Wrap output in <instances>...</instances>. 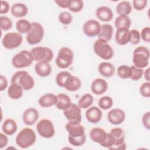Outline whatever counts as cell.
Here are the masks:
<instances>
[{"mask_svg":"<svg viewBox=\"0 0 150 150\" xmlns=\"http://www.w3.org/2000/svg\"><path fill=\"white\" fill-rule=\"evenodd\" d=\"M10 6L9 4L7 1H1V9H0V13L1 14H5L8 12L9 11Z\"/></svg>","mask_w":150,"mask_h":150,"instance_id":"49","label":"cell"},{"mask_svg":"<svg viewBox=\"0 0 150 150\" xmlns=\"http://www.w3.org/2000/svg\"><path fill=\"white\" fill-rule=\"evenodd\" d=\"M93 101L94 98L93 96L89 93H86L83 95L78 101L77 105L80 108L86 109L91 105Z\"/></svg>","mask_w":150,"mask_h":150,"instance_id":"33","label":"cell"},{"mask_svg":"<svg viewBox=\"0 0 150 150\" xmlns=\"http://www.w3.org/2000/svg\"><path fill=\"white\" fill-rule=\"evenodd\" d=\"M107 134L105 130L101 128L95 127L91 129L90 132V138L93 142L101 144L105 140Z\"/></svg>","mask_w":150,"mask_h":150,"instance_id":"24","label":"cell"},{"mask_svg":"<svg viewBox=\"0 0 150 150\" xmlns=\"http://www.w3.org/2000/svg\"><path fill=\"white\" fill-rule=\"evenodd\" d=\"M57 101L55 105L59 110L64 111L71 105V100L70 97L67 94L64 93H60L57 95Z\"/></svg>","mask_w":150,"mask_h":150,"instance_id":"27","label":"cell"},{"mask_svg":"<svg viewBox=\"0 0 150 150\" xmlns=\"http://www.w3.org/2000/svg\"><path fill=\"white\" fill-rule=\"evenodd\" d=\"M115 142V140L114 137L110 132H109L107 134V137L105 140L100 144L101 146L109 149L114 145Z\"/></svg>","mask_w":150,"mask_h":150,"instance_id":"42","label":"cell"},{"mask_svg":"<svg viewBox=\"0 0 150 150\" xmlns=\"http://www.w3.org/2000/svg\"><path fill=\"white\" fill-rule=\"evenodd\" d=\"M139 93L142 97L149 98L150 97V82L142 83L139 88Z\"/></svg>","mask_w":150,"mask_h":150,"instance_id":"44","label":"cell"},{"mask_svg":"<svg viewBox=\"0 0 150 150\" xmlns=\"http://www.w3.org/2000/svg\"><path fill=\"white\" fill-rule=\"evenodd\" d=\"M114 29L110 24H103L101 25L100 32L97 36L98 39H102L107 42L110 41L113 35Z\"/></svg>","mask_w":150,"mask_h":150,"instance_id":"30","label":"cell"},{"mask_svg":"<svg viewBox=\"0 0 150 150\" xmlns=\"http://www.w3.org/2000/svg\"><path fill=\"white\" fill-rule=\"evenodd\" d=\"M36 140V134L30 128H23L16 135L15 138L16 144L22 149H26L30 147L35 143Z\"/></svg>","mask_w":150,"mask_h":150,"instance_id":"2","label":"cell"},{"mask_svg":"<svg viewBox=\"0 0 150 150\" xmlns=\"http://www.w3.org/2000/svg\"><path fill=\"white\" fill-rule=\"evenodd\" d=\"M150 68H147L145 71H144V78L145 79V80H147V81H150Z\"/></svg>","mask_w":150,"mask_h":150,"instance_id":"52","label":"cell"},{"mask_svg":"<svg viewBox=\"0 0 150 150\" xmlns=\"http://www.w3.org/2000/svg\"><path fill=\"white\" fill-rule=\"evenodd\" d=\"M59 22L64 25H68L70 24L73 21L72 15L68 12L63 11L60 13L58 16Z\"/></svg>","mask_w":150,"mask_h":150,"instance_id":"38","label":"cell"},{"mask_svg":"<svg viewBox=\"0 0 150 150\" xmlns=\"http://www.w3.org/2000/svg\"><path fill=\"white\" fill-rule=\"evenodd\" d=\"M98 104L101 109L107 110L111 108L113 105V100L109 96H103L99 99Z\"/></svg>","mask_w":150,"mask_h":150,"instance_id":"36","label":"cell"},{"mask_svg":"<svg viewBox=\"0 0 150 150\" xmlns=\"http://www.w3.org/2000/svg\"><path fill=\"white\" fill-rule=\"evenodd\" d=\"M132 55V62L134 66L144 69L148 66L150 53L149 50L147 47L141 46L135 48Z\"/></svg>","mask_w":150,"mask_h":150,"instance_id":"3","label":"cell"},{"mask_svg":"<svg viewBox=\"0 0 150 150\" xmlns=\"http://www.w3.org/2000/svg\"><path fill=\"white\" fill-rule=\"evenodd\" d=\"M71 75V74L68 71H62L59 72L56 76V83L57 85L60 87H64L66 80Z\"/></svg>","mask_w":150,"mask_h":150,"instance_id":"37","label":"cell"},{"mask_svg":"<svg viewBox=\"0 0 150 150\" xmlns=\"http://www.w3.org/2000/svg\"><path fill=\"white\" fill-rule=\"evenodd\" d=\"M8 87L7 79L3 75L0 76V91H2L5 90Z\"/></svg>","mask_w":150,"mask_h":150,"instance_id":"50","label":"cell"},{"mask_svg":"<svg viewBox=\"0 0 150 150\" xmlns=\"http://www.w3.org/2000/svg\"><path fill=\"white\" fill-rule=\"evenodd\" d=\"M110 132L113 135L115 142L114 145L109 148L111 150L125 149L126 144L125 143V133L124 130L120 127H115L111 129Z\"/></svg>","mask_w":150,"mask_h":150,"instance_id":"12","label":"cell"},{"mask_svg":"<svg viewBox=\"0 0 150 150\" xmlns=\"http://www.w3.org/2000/svg\"><path fill=\"white\" fill-rule=\"evenodd\" d=\"M108 121L113 125H120L122 124L125 119V114L120 108H114L110 110L107 114Z\"/></svg>","mask_w":150,"mask_h":150,"instance_id":"15","label":"cell"},{"mask_svg":"<svg viewBox=\"0 0 150 150\" xmlns=\"http://www.w3.org/2000/svg\"><path fill=\"white\" fill-rule=\"evenodd\" d=\"M44 29L42 25L36 22L32 23L30 30L26 35V41L30 45L39 43L44 36Z\"/></svg>","mask_w":150,"mask_h":150,"instance_id":"8","label":"cell"},{"mask_svg":"<svg viewBox=\"0 0 150 150\" xmlns=\"http://www.w3.org/2000/svg\"><path fill=\"white\" fill-rule=\"evenodd\" d=\"M12 27V20L7 16L0 17V28L2 30H8Z\"/></svg>","mask_w":150,"mask_h":150,"instance_id":"40","label":"cell"},{"mask_svg":"<svg viewBox=\"0 0 150 150\" xmlns=\"http://www.w3.org/2000/svg\"><path fill=\"white\" fill-rule=\"evenodd\" d=\"M100 74L105 77H110L115 73V67L110 63L101 62L98 67Z\"/></svg>","mask_w":150,"mask_h":150,"instance_id":"26","label":"cell"},{"mask_svg":"<svg viewBox=\"0 0 150 150\" xmlns=\"http://www.w3.org/2000/svg\"><path fill=\"white\" fill-rule=\"evenodd\" d=\"M36 73L40 77H46L52 72V67L49 62L47 61L38 62L35 66Z\"/></svg>","mask_w":150,"mask_h":150,"instance_id":"20","label":"cell"},{"mask_svg":"<svg viewBox=\"0 0 150 150\" xmlns=\"http://www.w3.org/2000/svg\"><path fill=\"white\" fill-rule=\"evenodd\" d=\"M73 57L72 50L67 47H63L59 50L55 63L60 69H67L72 64Z\"/></svg>","mask_w":150,"mask_h":150,"instance_id":"7","label":"cell"},{"mask_svg":"<svg viewBox=\"0 0 150 150\" xmlns=\"http://www.w3.org/2000/svg\"><path fill=\"white\" fill-rule=\"evenodd\" d=\"M131 75L129 79L134 81H137L139 80L144 74V70L143 69L137 68L134 66H131Z\"/></svg>","mask_w":150,"mask_h":150,"instance_id":"41","label":"cell"},{"mask_svg":"<svg viewBox=\"0 0 150 150\" xmlns=\"http://www.w3.org/2000/svg\"><path fill=\"white\" fill-rule=\"evenodd\" d=\"M81 86V81L77 77L71 75L66 81L64 88L69 91H76L79 90Z\"/></svg>","mask_w":150,"mask_h":150,"instance_id":"23","label":"cell"},{"mask_svg":"<svg viewBox=\"0 0 150 150\" xmlns=\"http://www.w3.org/2000/svg\"><path fill=\"white\" fill-rule=\"evenodd\" d=\"M115 39L120 45H125L130 41V30L127 28H118L117 29Z\"/></svg>","mask_w":150,"mask_h":150,"instance_id":"19","label":"cell"},{"mask_svg":"<svg viewBox=\"0 0 150 150\" xmlns=\"http://www.w3.org/2000/svg\"><path fill=\"white\" fill-rule=\"evenodd\" d=\"M83 32L88 37H95L98 36L100 30L101 25L96 20L89 19L83 25Z\"/></svg>","mask_w":150,"mask_h":150,"instance_id":"14","label":"cell"},{"mask_svg":"<svg viewBox=\"0 0 150 150\" xmlns=\"http://www.w3.org/2000/svg\"><path fill=\"white\" fill-rule=\"evenodd\" d=\"M66 129L69 133V142L74 146H81L86 142L85 128L80 123L69 122L66 124Z\"/></svg>","mask_w":150,"mask_h":150,"instance_id":"1","label":"cell"},{"mask_svg":"<svg viewBox=\"0 0 150 150\" xmlns=\"http://www.w3.org/2000/svg\"><path fill=\"white\" fill-rule=\"evenodd\" d=\"M116 12L120 15L128 16L132 12V5L128 1H124L118 3L116 6Z\"/></svg>","mask_w":150,"mask_h":150,"instance_id":"31","label":"cell"},{"mask_svg":"<svg viewBox=\"0 0 150 150\" xmlns=\"http://www.w3.org/2000/svg\"><path fill=\"white\" fill-rule=\"evenodd\" d=\"M142 123L144 127L148 130L150 129V112H145L142 117Z\"/></svg>","mask_w":150,"mask_h":150,"instance_id":"47","label":"cell"},{"mask_svg":"<svg viewBox=\"0 0 150 150\" xmlns=\"http://www.w3.org/2000/svg\"><path fill=\"white\" fill-rule=\"evenodd\" d=\"M2 131L7 135H12L17 130V124L15 121L11 118L5 120L2 125Z\"/></svg>","mask_w":150,"mask_h":150,"instance_id":"29","label":"cell"},{"mask_svg":"<svg viewBox=\"0 0 150 150\" xmlns=\"http://www.w3.org/2000/svg\"><path fill=\"white\" fill-rule=\"evenodd\" d=\"M102 111L100 108L96 106L90 107L86 112L87 120L92 124H96L100 122L102 118Z\"/></svg>","mask_w":150,"mask_h":150,"instance_id":"17","label":"cell"},{"mask_svg":"<svg viewBox=\"0 0 150 150\" xmlns=\"http://www.w3.org/2000/svg\"><path fill=\"white\" fill-rule=\"evenodd\" d=\"M0 138H1V143H0V148L2 149L5 146H6L8 142V138L7 136L4 133H0Z\"/></svg>","mask_w":150,"mask_h":150,"instance_id":"51","label":"cell"},{"mask_svg":"<svg viewBox=\"0 0 150 150\" xmlns=\"http://www.w3.org/2000/svg\"><path fill=\"white\" fill-rule=\"evenodd\" d=\"M63 114L69 122L80 123L81 121V108L77 104L72 103L68 108L63 111Z\"/></svg>","mask_w":150,"mask_h":150,"instance_id":"13","label":"cell"},{"mask_svg":"<svg viewBox=\"0 0 150 150\" xmlns=\"http://www.w3.org/2000/svg\"><path fill=\"white\" fill-rule=\"evenodd\" d=\"M33 61L40 62L47 61L50 62L53 58V52L52 50L47 47L38 46L30 50Z\"/></svg>","mask_w":150,"mask_h":150,"instance_id":"10","label":"cell"},{"mask_svg":"<svg viewBox=\"0 0 150 150\" xmlns=\"http://www.w3.org/2000/svg\"><path fill=\"white\" fill-rule=\"evenodd\" d=\"M141 38L146 43L150 42V28L149 26H146L144 28L141 33Z\"/></svg>","mask_w":150,"mask_h":150,"instance_id":"46","label":"cell"},{"mask_svg":"<svg viewBox=\"0 0 150 150\" xmlns=\"http://www.w3.org/2000/svg\"><path fill=\"white\" fill-rule=\"evenodd\" d=\"M38 111L32 107H30L25 110L22 115V120L26 125H32L36 123L39 118Z\"/></svg>","mask_w":150,"mask_h":150,"instance_id":"16","label":"cell"},{"mask_svg":"<svg viewBox=\"0 0 150 150\" xmlns=\"http://www.w3.org/2000/svg\"><path fill=\"white\" fill-rule=\"evenodd\" d=\"M84 7L83 1L81 0H71V4L68 8L69 11L74 13L80 12Z\"/></svg>","mask_w":150,"mask_h":150,"instance_id":"39","label":"cell"},{"mask_svg":"<svg viewBox=\"0 0 150 150\" xmlns=\"http://www.w3.org/2000/svg\"><path fill=\"white\" fill-rule=\"evenodd\" d=\"M11 83L20 85L23 90H30L35 85L34 79L26 71H18L15 73L11 77Z\"/></svg>","mask_w":150,"mask_h":150,"instance_id":"4","label":"cell"},{"mask_svg":"<svg viewBox=\"0 0 150 150\" xmlns=\"http://www.w3.org/2000/svg\"><path fill=\"white\" fill-rule=\"evenodd\" d=\"M33 61L30 51L23 50L15 54L12 58V66L17 69H22L30 66Z\"/></svg>","mask_w":150,"mask_h":150,"instance_id":"6","label":"cell"},{"mask_svg":"<svg viewBox=\"0 0 150 150\" xmlns=\"http://www.w3.org/2000/svg\"><path fill=\"white\" fill-rule=\"evenodd\" d=\"M23 41L22 35L19 32H10L6 33L2 39V44L7 49H13L19 47Z\"/></svg>","mask_w":150,"mask_h":150,"instance_id":"9","label":"cell"},{"mask_svg":"<svg viewBox=\"0 0 150 150\" xmlns=\"http://www.w3.org/2000/svg\"><path fill=\"white\" fill-rule=\"evenodd\" d=\"M141 40L140 32L137 29H132L130 30V41L132 45H137Z\"/></svg>","mask_w":150,"mask_h":150,"instance_id":"43","label":"cell"},{"mask_svg":"<svg viewBox=\"0 0 150 150\" xmlns=\"http://www.w3.org/2000/svg\"><path fill=\"white\" fill-rule=\"evenodd\" d=\"M38 134L43 138H50L55 134V129L52 121L49 119H42L36 125Z\"/></svg>","mask_w":150,"mask_h":150,"instance_id":"11","label":"cell"},{"mask_svg":"<svg viewBox=\"0 0 150 150\" xmlns=\"http://www.w3.org/2000/svg\"><path fill=\"white\" fill-rule=\"evenodd\" d=\"M31 28L32 23L25 19H21L16 23V30L21 34L28 33L30 30Z\"/></svg>","mask_w":150,"mask_h":150,"instance_id":"32","label":"cell"},{"mask_svg":"<svg viewBox=\"0 0 150 150\" xmlns=\"http://www.w3.org/2000/svg\"><path fill=\"white\" fill-rule=\"evenodd\" d=\"M28 12L27 6L22 3H16L11 8V13L12 16L16 18H23Z\"/></svg>","mask_w":150,"mask_h":150,"instance_id":"25","label":"cell"},{"mask_svg":"<svg viewBox=\"0 0 150 150\" xmlns=\"http://www.w3.org/2000/svg\"><path fill=\"white\" fill-rule=\"evenodd\" d=\"M108 89L107 82L103 79L97 78L91 84V90L96 95H101Z\"/></svg>","mask_w":150,"mask_h":150,"instance_id":"18","label":"cell"},{"mask_svg":"<svg viewBox=\"0 0 150 150\" xmlns=\"http://www.w3.org/2000/svg\"><path fill=\"white\" fill-rule=\"evenodd\" d=\"M54 2L60 8H69L71 4V0H56Z\"/></svg>","mask_w":150,"mask_h":150,"instance_id":"48","label":"cell"},{"mask_svg":"<svg viewBox=\"0 0 150 150\" xmlns=\"http://www.w3.org/2000/svg\"><path fill=\"white\" fill-rule=\"evenodd\" d=\"M23 89L17 84H11L8 89V95L12 100H18L23 96Z\"/></svg>","mask_w":150,"mask_h":150,"instance_id":"28","label":"cell"},{"mask_svg":"<svg viewBox=\"0 0 150 150\" xmlns=\"http://www.w3.org/2000/svg\"><path fill=\"white\" fill-rule=\"evenodd\" d=\"M117 75L122 79H129L131 75V67L127 65H121L117 69Z\"/></svg>","mask_w":150,"mask_h":150,"instance_id":"35","label":"cell"},{"mask_svg":"<svg viewBox=\"0 0 150 150\" xmlns=\"http://www.w3.org/2000/svg\"><path fill=\"white\" fill-rule=\"evenodd\" d=\"M94 53L101 59L105 60H110L114 56V50L108 42L102 39H98L94 43Z\"/></svg>","mask_w":150,"mask_h":150,"instance_id":"5","label":"cell"},{"mask_svg":"<svg viewBox=\"0 0 150 150\" xmlns=\"http://www.w3.org/2000/svg\"><path fill=\"white\" fill-rule=\"evenodd\" d=\"M97 18L102 22H107L111 21L113 17L114 13L107 6H100L96 11Z\"/></svg>","mask_w":150,"mask_h":150,"instance_id":"21","label":"cell"},{"mask_svg":"<svg viewBox=\"0 0 150 150\" xmlns=\"http://www.w3.org/2000/svg\"><path fill=\"white\" fill-rule=\"evenodd\" d=\"M131 23V21L128 16L120 15L114 21L115 26L118 28H127L129 29Z\"/></svg>","mask_w":150,"mask_h":150,"instance_id":"34","label":"cell"},{"mask_svg":"<svg viewBox=\"0 0 150 150\" xmlns=\"http://www.w3.org/2000/svg\"><path fill=\"white\" fill-rule=\"evenodd\" d=\"M57 97L53 93H46L42 95L38 100L39 105L43 108H47L56 105Z\"/></svg>","mask_w":150,"mask_h":150,"instance_id":"22","label":"cell"},{"mask_svg":"<svg viewBox=\"0 0 150 150\" xmlns=\"http://www.w3.org/2000/svg\"><path fill=\"white\" fill-rule=\"evenodd\" d=\"M147 3L148 1L146 0H134L132 5L135 10L142 11L146 6Z\"/></svg>","mask_w":150,"mask_h":150,"instance_id":"45","label":"cell"}]
</instances>
